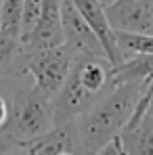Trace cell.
<instances>
[{"label":"cell","mask_w":153,"mask_h":155,"mask_svg":"<svg viewBox=\"0 0 153 155\" xmlns=\"http://www.w3.org/2000/svg\"><path fill=\"white\" fill-rule=\"evenodd\" d=\"M19 153H36V155H72L84 153L76 122L55 124L48 132L38 134L34 138L19 140Z\"/></svg>","instance_id":"obj_6"},{"label":"cell","mask_w":153,"mask_h":155,"mask_svg":"<svg viewBox=\"0 0 153 155\" xmlns=\"http://www.w3.org/2000/svg\"><path fill=\"white\" fill-rule=\"evenodd\" d=\"M105 94L88 90L78 76L76 63L69 71L67 80L63 82V86L51 97L52 103V115H55V124H67V122H76L82 113H86L97 101H101Z\"/></svg>","instance_id":"obj_4"},{"label":"cell","mask_w":153,"mask_h":155,"mask_svg":"<svg viewBox=\"0 0 153 155\" xmlns=\"http://www.w3.org/2000/svg\"><path fill=\"white\" fill-rule=\"evenodd\" d=\"M63 0H42L40 21L32 36L23 42L27 48H52L65 42L63 34V17H61Z\"/></svg>","instance_id":"obj_8"},{"label":"cell","mask_w":153,"mask_h":155,"mask_svg":"<svg viewBox=\"0 0 153 155\" xmlns=\"http://www.w3.org/2000/svg\"><path fill=\"white\" fill-rule=\"evenodd\" d=\"M0 153H19V143L4 128H0Z\"/></svg>","instance_id":"obj_15"},{"label":"cell","mask_w":153,"mask_h":155,"mask_svg":"<svg viewBox=\"0 0 153 155\" xmlns=\"http://www.w3.org/2000/svg\"><path fill=\"white\" fill-rule=\"evenodd\" d=\"M105 15L115 31L153 34V0H111Z\"/></svg>","instance_id":"obj_7"},{"label":"cell","mask_w":153,"mask_h":155,"mask_svg":"<svg viewBox=\"0 0 153 155\" xmlns=\"http://www.w3.org/2000/svg\"><path fill=\"white\" fill-rule=\"evenodd\" d=\"M0 6H2V0H0Z\"/></svg>","instance_id":"obj_18"},{"label":"cell","mask_w":153,"mask_h":155,"mask_svg":"<svg viewBox=\"0 0 153 155\" xmlns=\"http://www.w3.org/2000/svg\"><path fill=\"white\" fill-rule=\"evenodd\" d=\"M25 0H2L0 6V34L21 40V17Z\"/></svg>","instance_id":"obj_11"},{"label":"cell","mask_w":153,"mask_h":155,"mask_svg":"<svg viewBox=\"0 0 153 155\" xmlns=\"http://www.w3.org/2000/svg\"><path fill=\"white\" fill-rule=\"evenodd\" d=\"M8 115H11V101H8V94L0 90V128L6 126Z\"/></svg>","instance_id":"obj_16"},{"label":"cell","mask_w":153,"mask_h":155,"mask_svg":"<svg viewBox=\"0 0 153 155\" xmlns=\"http://www.w3.org/2000/svg\"><path fill=\"white\" fill-rule=\"evenodd\" d=\"M126 153H153V115H145V120L130 132H122Z\"/></svg>","instance_id":"obj_10"},{"label":"cell","mask_w":153,"mask_h":155,"mask_svg":"<svg viewBox=\"0 0 153 155\" xmlns=\"http://www.w3.org/2000/svg\"><path fill=\"white\" fill-rule=\"evenodd\" d=\"M97 153H101V155H113V153H115V155H124V153H126L124 136H122V134H115L113 138H109V140L103 145Z\"/></svg>","instance_id":"obj_14"},{"label":"cell","mask_w":153,"mask_h":155,"mask_svg":"<svg viewBox=\"0 0 153 155\" xmlns=\"http://www.w3.org/2000/svg\"><path fill=\"white\" fill-rule=\"evenodd\" d=\"M153 76V54H128L122 63L111 67V84L145 82Z\"/></svg>","instance_id":"obj_9"},{"label":"cell","mask_w":153,"mask_h":155,"mask_svg":"<svg viewBox=\"0 0 153 155\" xmlns=\"http://www.w3.org/2000/svg\"><path fill=\"white\" fill-rule=\"evenodd\" d=\"M74 51L63 42L52 48H27L23 46V63L34 86L40 88L44 94L52 97L63 82L67 80L74 63H76Z\"/></svg>","instance_id":"obj_3"},{"label":"cell","mask_w":153,"mask_h":155,"mask_svg":"<svg viewBox=\"0 0 153 155\" xmlns=\"http://www.w3.org/2000/svg\"><path fill=\"white\" fill-rule=\"evenodd\" d=\"M145 82L115 84L101 101H97L86 113H82L76 120L84 153H97L109 138L124 132L128 120L141 99Z\"/></svg>","instance_id":"obj_1"},{"label":"cell","mask_w":153,"mask_h":155,"mask_svg":"<svg viewBox=\"0 0 153 155\" xmlns=\"http://www.w3.org/2000/svg\"><path fill=\"white\" fill-rule=\"evenodd\" d=\"M118 46L124 57L128 54H153V34L143 31H115Z\"/></svg>","instance_id":"obj_12"},{"label":"cell","mask_w":153,"mask_h":155,"mask_svg":"<svg viewBox=\"0 0 153 155\" xmlns=\"http://www.w3.org/2000/svg\"><path fill=\"white\" fill-rule=\"evenodd\" d=\"M107 2H111V0H103V4H107Z\"/></svg>","instance_id":"obj_17"},{"label":"cell","mask_w":153,"mask_h":155,"mask_svg":"<svg viewBox=\"0 0 153 155\" xmlns=\"http://www.w3.org/2000/svg\"><path fill=\"white\" fill-rule=\"evenodd\" d=\"M8 101H11V115L4 130L17 143L44 134L55 126L51 97L34 86L29 74L19 78L17 88H13L8 94Z\"/></svg>","instance_id":"obj_2"},{"label":"cell","mask_w":153,"mask_h":155,"mask_svg":"<svg viewBox=\"0 0 153 155\" xmlns=\"http://www.w3.org/2000/svg\"><path fill=\"white\" fill-rule=\"evenodd\" d=\"M61 17H63L65 44L74 51L76 57H107L97 31L82 17V13L72 0H63Z\"/></svg>","instance_id":"obj_5"},{"label":"cell","mask_w":153,"mask_h":155,"mask_svg":"<svg viewBox=\"0 0 153 155\" xmlns=\"http://www.w3.org/2000/svg\"><path fill=\"white\" fill-rule=\"evenodd\" d=\"M42 13V0H25L23 2V17H21V44L32 36L40 21Z\"/></svg>","instance_id":"obj_13"}]
</instances>
